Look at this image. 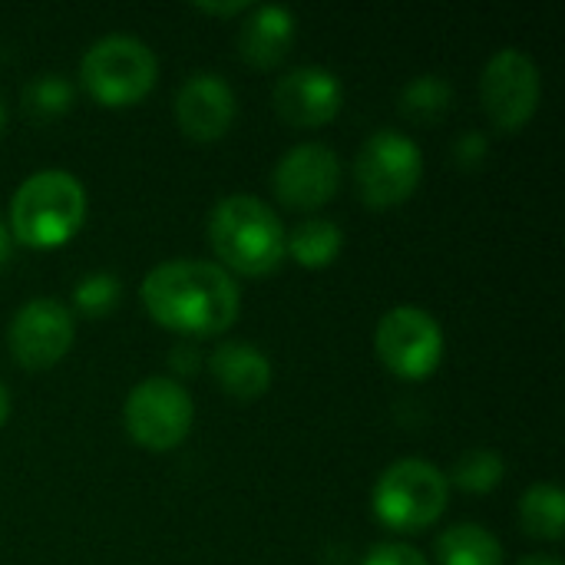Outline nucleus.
<instances>
[{
    "instance_id": "obj_25",
    "label": "nucleus",
    "mask_w": 565,
    "mask_h": 565,
    "mask_svg": "<svg viewBox=\"0 0 565 565\" xmlns=\"http://www.w3.org/2000/svg\"><path fill=\"white\" fill-rule=\"evenodd\" d=\"M169 364H172V371H179V374H195L199 371V364H202V358H199V348L195 344H179L172 354H169Z\"/></svg>"
},
{
    "instance_id": "obj_18",
    "label": "nucleus",
    "mask_w": 565,
    "mask_h": 565,
    "mask_svg": "<svg viewBox=\"0 0 565 565\" xmlns=\"http://www.w3.org/2000/svg\"><path fill=\"white\" fill-rule=\"evenodd\" d=\"M520 523L533 540H563L565 497L556 483H533L520 500Z\"/></svg>"
},
{
    "instance_id": "obj_6",
    "label": "nucleus",
    "mask_w": 565,
    "mask_h": 565,
    "mask_svg": "<svg viewBox=\"0 0 565 565\" xmlns=\"http://www.w3.org/2000/svg\"><path fill=\"white\" fill-rule=\"evenodd\" d=\"M424 175L420 146L401 129H377L354 159L358 192L371 209H394L407 202Z\"/></svg>"
},
{
    "instance_id": "obj_7",
    "label": "nucleus",
    "mask_w": 565,
    "mask_h": 565,
    "mask_svg": "<svg viewBox=\"0 0 565 565\" xmlns=\"http://www.w3.org/2000/svg\"><path fill=\"white\" fill-rule=\"evenodd\" d=\"M374 351L394 377L424 381L444 361V328L430 311L417 305H397L377 321Z\"/></svg>"
},
{
    "instance_id": "obj_22",
    "label": "nucleus",
    "mask_w": 565,
    "mask_h": 565,
    "mask_svg": "<svg viewBox=\"0 0 565 565\" xmlns=\"http://www.w3.org/2000/svg\"><path fill=\"white\" fill-rule=\"evenodd\" d=\"M119 295H122V281L109 271H93V275H83L73 288V305L89 315V318H103L109 315L116 305H119Z\"/></svg>"
},
{
    "instance_id": "obj_19",
    "label": "nucleus",
    "mask_w": 565,
    "mask_h": 565,
    "mask_svg": "<svg viewBox=\"0 0 565 565\" xmlns=\"http://www.w3.org/2000/svg\"><path fill=\"white\" fill-rule=\"evenodd\" d=\"M450 103H454V86L434 73H424L401 89V113L417 119V122L440 119L450 109Z\"/></svg>"
},
{
    "instance_id": "obj_27",
    "label": "nucleus",
    "mask_w": 565,
    "mask_h": 565,
    "mask_svg": "<svg viewBox=\"0 0 565 565\" xmlns=\"http://www.w3.org/2000/svg\"><path fill=\"white\" fill-rule=\"evenodd\" d=\"M10 255H13V235H10L7 222H0V265H7Z\"/></svg>"
},
{
    "instance_id": "obj_16",
    "label": "nucleus",
    "mask_w": 565,
    "mask_h": 565,
    "mask_svg": "<svg viewBox=\"0 0 565 565\" xmlns=\"http://www.w3.org/2000/svg\"><path fill=\"white\" fill-rule=\"evenodd\" d=\"M344 248V232L331 218H305L291 232H285V255H291L301 268H328Z\"/></svg>"
},
{
    "instance_id": "obj_4",
    "label": "nucleus",
    "mask_w": 565,
    "mask_h": 565,
    "mask_svg": "<svg viewBox=\"0 0 565 565\" xmlns=\"http://www.w3.org/2000/svg\"><path fill=\"white\" fill-rule=\"evenodd\" d=\"M450 503L447 473L427 460L391 463L371 493L374 516L394 533H420L434 526Z\"/></svg>"
},
{
    "instance_id": "obj_30",
    "label": "nucleus",
    "mask_w": 565,
    "mask_h": 565,
    "mask_svg": "<svg viewBox=\"0 0 565 565\" xmlns=\"http://www.w3.org/2000/svg\"><path fill=\"white\" fill-rule=\"evenodd\" d=\"M3 126H7V103H3V96H0V136H3Z\"/></svg>"
},
{
    "instance_id": "obj_17",
    "label": "nucleus",
    "mask_w": 565,
    "mask_h": 565,
    "mask_svg": "<svg viewBox=\"0 0 565 565\" xmlns=\"http://www.w3.org/2000/svg\"><path fill=\"white\" fill-rule=\"evenodd\" d=\"M437 563L440 565H503L500 540L477 526V523H457L440 533L437 540Z\"/></svg>"
},
{
    "instance_id": "obj_26",
    "label": "nucleus",
    "mask_w": 565,
    "mask_h": 565,
    "mask_svg": "<svg viewBox=\"0 0 565 565\" xmlns=\"http://www.w3.org/2000/svg\"><path fill=\"white\" fill-rule=\"evenodd\" d=\"M195 10L215 13V17H235V13H248L252 3L248 0H235V3H195Z\"/></svg>"
},
{
    "instance_id": "obj_1",
    "label": "nucleus",
    "mask_w": 565,
    "mask_h": 565,
    "mask_svg": "<svg viewBox=\"0 0 565 565\" xmlns=\"http://www.w3.org/2000/svg\"><path fill=\"white\" fill-rule=\"evenodd\" d=\"M139 295L156 324L189 338L228 331L242 308L235 278L222 265L202 258H172L156 265L142 278Z\"/></svg>"
},
{
    "instance_id": "obj_3",
    "label": "nucleus",
    "mask_w": 565,
    "mask_h": 565,
    "mask_svg": "<svg viewBox=\"0 0 565 565\" xmlns=\"http://www.w3.org/2000/svg\"><path fill=\"white\" fill-rule=\"evenodd\" d=\"M209 242L225 271L271 275L285 258V225L258 195H228L209 215Z\"/></svg>"
},
{
    "instance_id": "obj_21",
    "label": "nucleus",
    "mask_w": 565,
    "mask_h": 565,
    "mask_svg": "<svg viewBox=\"0 0 565 565\" xmlns=\"http://www.w3.org/2000/svg\"><path fill=\"white\" fill-rule=\"evenodd\" d=\"M73 99H76V86L60 73H40L23 86V109L33 119H56L70 113Z\"/></svg>"
},
{
    "instance_id": "obj_12",
    "label": "nucleus",
    "mask_w": 565,
    "mask_h": 565,
    "mask_svg": "<svg viewBox=\"0 0 565 565\" xmlns=\"http://www.w3.org/2000/svg\"><path fill=\"white\" fill-rule=\"evenodd\" d=\"M271 103L285 122L301 129H318L341 113L344 83L338 79V73L324 66H295L275 83Z\"/></svg>"
},
{
    "instance_id": "obj_8",
    "label": "nucleus",
    "mask_w": 565,
    "mask_h": 565,
    "mask_svg": "<svg viewBox=\"0 0 565 565\" xmlns=\"http://www.w3.org/2000/svg\"><path fill=\"white\" fill-rule=\"evenodd\" d=\"M122 417H126L129 437L139 447L152 454H166V450H175L189 437L192 420H195V404L179 381L146 377L129 391Z\"/></svg>"
},
{
    "instance_id": "obj_15",
    "label": "nucleus",
    "mask_w": 565,
    "mask_h": 565,
    "mask_svg": "<svg viewBox=\"0 0 565 565\" xmlns=\"http://www.w3.org/2000/svg\"><path fill=\"white\" fill-rule=\"evenodd\" d=\"M215 384L235 401H258L271 387V361L248 341H225L209 354Z\"/></svg>"
},
{
    "instance_id": "obj_13",
    "label": "nucleus",
    "mask_w": 565,
    "mask_h": 565,
    "mask_svg": "<svg viewBox=\"0 0 565 565\" xmlns=\"http://www.w3.org/2000/svg\"><path fill=\"white\" fill-rule=\"evenodd\" d=\"M235 89L218 73H192L175 93L179 129L195 142L222 139L235 119Z\"/></svg>"
},
{
    "instance_id": "obj_24",
    "label": "nucleus",
    "mask_w": 565,
    "mask_h": 565,
    "mask_svg": "<svg viewBox=\"0 0 565 565\" xmlns=\"http://www.w3.org/2000/svg\"><path fill=\"white\" fill-rule=\"evenodd\" d=\"M487 139L480 136V132H467L460 142H457V162H463V166H473V162H480V159H487Z\"/></svg>"
},
{
    "instance_id": "obj_20",
    "label": "nucleus",
    "mask_w": 565,
    "mask_h": 565,
    "mask_svg": "<svg viewBox=\"0 0 565 565\" xmlns=\"http://www.w3.org/2000/svg\"><path fill=\"white\" fill-rule=\"evenodd\" d=\"M507 477V463L497 450H487V447H473L467 450L457 463H454V473L447 477V483L467 490V493H490L503 483Z\"/></svg>"
},
{
    "instance_id": "obj_28",
    "label": "nucleus",
    "mask_w": 565,
    "mask_h": 565,
    "mask_svg": "<svg viewBox=\"0 0 565 565\" xmlns=\"http://www.w3.org/2000/svg\"><path fill=\"white\" fill-rule=\"evenodd\" d=\"M7 417H10V391H7V384L0 381V427L7 424Z\"/></svg>"
},
{
    "instance_id": "obj_9",
    "label": "nucleus",
    "mask_w": 565,
    "mask_h": 565,
    "mask_svg": "<svg viewBox=\"0 0 565 565\" xmlns=\"http://www.w3.org/2000/svg\"><path fill=\"white\" fill-rule=\"evenodd\" d=\"M543 79L536 60L520 46L497 50L480 76V99L490 122L503 132H520L540 106Z\"/></svg>"
},
{
    "instance_id": "obj_14",
    "label": "nucleus",
    "mask_w": 565,
    "mask_h": 565,
    "mask_svg": "<svg viewBox=\"0 0 565 565\" xmlns=\"http://www.w3.org/2000/svg\"><path fill=\"white\" fill-rule=\"evenodd\" d=\"M295 33H298V23L288 7H281V3L252 7L238 30V53L245 63H252L258 70H271L295 46Z\"/></svg>"
},
{
    "instance_id": "obj_5",
    "label": "nucleus",
    "mask_w": 565,
    "mask_h": 565,
    "mask_svg": "<svg viewBox=\"0 0 565 565\" xmlns=\"http://www.w3.org/2000/svg\"><path fill=\"white\" fill-rule=\"evenodd\" d=\"M159 76V60L139 36L109 33L99 36L79 60L83 89L103 106L139 103Z\"/></svg>"
},
{
    "instance_id": "obj_10",
    "label": "nucleus",
    "mask_w": 565,
    "mask_h": 565,
    "mask_svg": "<svg viewBox=\"0 0 565 565\" xmlns=\"http://www.w3.org/2000/svg\"><path fill=\"white\" fill-rule=\"evenodd\" d=\"M73 315L56 298H33L26 301L7 328V348L13 361L26 371H46L66 358L73 348Z\"/></svg>"
},
{
    "instance_id": "obj_11",
    "label": "nucleus",
    "mask_w": 565,
    "mask_h": 565,
    "mask_svg": "<svg viewBox=\"0 0 565 565\" xmlns=\"http://www.w3.org/2000/svg\"><path fill=\"white\" fill-rule=\"evenodd\" d=\"M341 185V159L324 142H301L291 146L278 166L271 169V189L281 205L288 209H321L338 195Z\"/></svg>"
},
{
    "instance_id": "obj_2",
    "label": "nucleus",
    "mask_w": 565,
    "mask_h": 565,
    "mask_svg": "<svg viewBox=\"0 0 565 565\" xmlns=\"http://www.w3.org/2000/svg\"><path fill=\"white\" fill-rule=\"evenodd\" d=\"M86 222V189L66 169L26 175L10 199V235L30 248H60Z\"/></svg>"
},
{
    "instance_id": "obj_29",
    "label": "nucleus",
    "mask_w": 565,
    "mask_h": 565,
    "mask_svg": "<svg viewBox=\"0 0 565 565\" xmlns=\"http://www.w3.org/2000/svg\"><path fill=\"white\" fill-rule=\"evenodd\" d=\"M516 565H563L556 556H523Z\"/></svg>"
},
{
    "instance_id": "obj_23",
    "label": "nucleus",
    "mask_w": 565,
    "mask_h": 565,
    "mask_svg": "<svg viewBox=\"0 0 565 565\" xmlns=\"http://www.w3.org/2000/svg\"><path fill=\"white\" fill-rule=\"evenodd\" d=\"M361 565H430L427 556L407 543H377L371 546V553L364 556Z\"/></svg>"
}]
</instances>
